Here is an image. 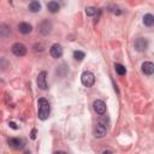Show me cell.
I'll return each instance as SVG.
<instances>
[{
    "label": "cell",
    "instance_id": "obj_21",
    "mask_svg": "<svg viewBox=\"0 0 154 154\" xmlns=\"http://www.w3.org/2000/svg\"><path fill=\"white\" fill-rule=\"evenodd\" d=\"M35 137H36V130H35V129H34V130H32V131H31V138H32V140H34V138H35Z\"/></svg>",
    "mask_w": 154,
    "mask_h": 154
},
{
    "label": "cell",
    "instance_id": "obj_5",
    "mask_svg": "<svg viewBox=\"0 0 154 154\" xmlns=\"http://www.w3.org/2000/svg\"><path fill=\"white\" fill-rule=\"evenodd\" d=\"M7 143H8V146H10L11 148H13V149H22V148L25 146L24 140H22V138H17V137L10 138V140L7 141Z\"/></svg>",
    "mask_w": 154,
    "mask_h": 154
},
{
    "label": "cell",
    "instance_id": "obj_15",
    "mask_svg": "<svg viewBox=\"0 0 154 154\" xmlns=\"http://www.w3.org/2000/svg\"><path fill=\"white\" fill-rule=\"evenodd\" d=\"M29 10L31 12H38L41 10V4L38 1H31L29 4Z\"/></svg>",
    "mask_w": 154,
    "mask_h": 154
},
{
    "label": "cell",
    "instance_id": "obj_18",
    "mask_svg": "<svg viewBox=\"0 0 154 154\" xmlns=\"http://www.w3.org/2000/svg\"><path fill=\"white\" fill-rule=\"evenodd\" d=\"M96 12H97V10H96V7H94V6H89V7L85 8V13H87V16H89V17L96 14Z\"/></svg>",
    "mask_w": 154,
    "mask_h": 154
},
{
    "label": "cell",
    "instance_id": "obj_24",
    "mask_svg": "<svg viewBox=\"0 0 154 154\" xmlns=\"http://www.w3.org/2000/svg\"><path fill=\"white\" fill-rule=\"evenodd\" d=\"M54 154H67V153H65V152H55Z\"/></svg>",
    "mask_w": 154,
    "mask_h": 154
},
{
    "label": "cell",
    "instance_id": "obj_12",
    "mask_svg": "<svg viewBox=\"0 0 154 154\" xmlns=\"http://www.w3.org/2000/svg\"><path fill=\"white\" fill-rule=\"evenodd\" d=\"M18 30H19V32H22V34H29V32H31L32 26H31V24L23 22V23H20V24L18 25Z\"/></svg>",
    "mask_w": 154,
    "mask_h": 154
},
{
    "label": "cell",
    "instance_id": "obj_4",
    "mask_svg": "<svg viewBox=\"0 0 154 154\" xmlns=\"http://www.w3.org/2000/svg\"><path fill=\"white\" fill-rule=\"evenodd\" d=\"M12 53L16 55V57H23L26 54V47L25 45L20 43V42H16L13 46H12Z\"/></svg>",
    "mask_w": 154,
    "mask_h": 154
},
{
    "label": "cell",
    "instance_id": "obj_16",
    "mask_svg": "<svg viewBox=\"0 0 154 154\" xmlns=\"http://www.w3.org/2000/svg\"><path fill=\"white\" fill-rule=\"evenodd\" d=\"M114 69H116V72H117L119 76H124V75L126 73V69H125V66L122 65V64H116V65H114Z\"/></svg>",
    "mask_w": 154,
    "mask_h": 154
},
{
    "label": "cell",
    "instance_id": "obj_23",
    "mask_svg": "<svg viewBox=\"0 0 154 154\" xmlns=\"http://www.w3.org/2000/svg\"><path fill=\"white\" fill-rule=\"evenodd\" d=\"M101 154H113V153H112L111 150H103V152H102Z\"/></svg>",
    "mask_w": 154,
    "mask_h": 154
},
{
    "label": "cell",
    "instance_id": "obj_11",
    "mask_svg": "<svg viewBox=\"0 0 154 154\" xmlns=\"http://www.w3.org/2000/svg\"><path fill=\"white\" fill-rule=\"evenodd\" d=\"M142 71H143V73H146L148 76L153 75V72H154V64L152 61H144L142 64Z\"/></svg>",
    "mask_w": 154,
    "mask_h": 154
},
{
    "label": "cell",
    "instance_id": "obj_3",
    "mask_svg": "<svg viewBox=\"0 0 154 154\" xmlns=\"http://www.w3.org/2000/svg\"><path fill=\"white\" fill-rule=\"evenodd\" d=\"M107 132V125L106 123H103V120H100L96 125H95V129H94V136L97 137V138H101L106 135Z\"/></svg>",
    "mask_w": 154,
    "mask_h": 154
},
{
    "label": "cell",
    "instance_id": "obj_2",
    "mask_svg": "<svg viewBox=\"0 0 154 154\" xmlns=\"http://www.w3.org/2000/svg\"><path fill=\"white\" fill-rule=\"evenodd\" d=\"M81 82L87 88L91 87L95 83V76H94V73L90 72V71H84L82 73V76H81Z\"/></svg>",
    "mask_w": 154,
    "mask_h": 154
},
{
    "label": "cell",
    "instance_id": "obj_9",
    "mask_svg": "<svg viewBox=\"0 0 154 154\" xmlns=\"http://www.w3.org/2000/svg\"><path fill=\"white\" fill-rule=\"evenodd\" d=\"M93 107L97 114H105L106 112V103L102 100H95L93 103Z\"/></svg>",
    "mask_w": 154,
    "mask_h": 154
},
{
    "label": "cell",
    "instance_id": "obj_20",
    "mask_svg": "<svg viewBox=\"0 0 154 154\" xmlns=\"http://www.w3.org/2000/svg\"><path fill=\"white\" fill-rule=\"evenodd\" d=\"M111 11H112L114 14H117V16H119V14L122 13V11H120L119 8H117V7H116V8H113V10H111Z\"/></svg>",
    "mask_w": 154,
    "mask_h": 154
},
{
    "label": "cell",
    "instance_id": "obj_22",
    "mask_svg": "<svg viewBox=\"0 0 154 154\" xmlns=\"http://www.w3.org/2000/svg\"><path fill=\"white\" fill-rule=\"evenodd\" d=\"M10 126H11V128H12V129H18V128H17V125H16V124H14V123H12V122H11V123H10Z\"/></svg>",
    "mask_w": 154,
    "mask_h": 154
},
{
    "label": "cell",
    "instance_id": "obj_14",
    "mask_svg": "<svg viewBox=\"0 0 154 154\" xmlns=\"http://www.w3.org/2000/svg\"><path fill=\"white\" fill-rule=\"evenodd\" d=\"M143 24L146 26H152L154 24V17H153V14H150V13L144 14V17H143Z\"/></svg>",
    "mask_w": 154,
    "mask_h": 154
},
{
    "label": "cell",
    "instance_id": "obj_6",
    "mask_svg": "<svg viewBox=\"0 0 154 154\" xmlns=\"http://www.w3.org/2000/svg\"><path fill=\"white\" fill-rule=\"evenodd\" d=\"M49 54L52 55V58L54 59H58V58H61L63 55V47L58 43H54L51 48H49Z\"/></svg>",
    "mask_w": 154,
    "mask_h": 154
},
{
    "label": "cell",
    "instance_id": "obj_17",
    "mask_svg": "<svg viewBox=\"0 0 154 154\" xmlns=\"http://www.w3.org/2000/svg\"><path fill=\"white\" fill-rule=\"evenodd\" d=\"M8 34H10V28H8L6 24H2V25H0V36H4V37H6Z\"/></svg>",
    "mask_w": 154,
    "mask_h": 154
},
{
    "label": "cell",
    "instance_id": "obj_19",
    "mask_svg": "<svg viewBox=\"0 0 154 154\" xmlns=\"http://www.w3.org/2000/svg\"><path fill=\"white\" fill-rule=\"evenodd\" d=\"M84 57H85L84 52H81V51H75V52H73V58H75L76 60H82Z\"/></svg>",
    "mask_w": 154,
    "mask_h": 154
},
{
    "label": "cell",
    "instance_id": "obj_1",
    "mask_svg": "<svg viewBox=\"0 0 154 154\" xmlns=\"http://www.w3.org/2000/svg\"><path fill=\"white\" fill-rule=\"evenodd\" d=\"M37 106H38V118L41 120H46L49 116V112H51L49 102L45 97H41L37 101Z\"/></svg>",
    "mask_w": 154,
    "mask_h": 154
},
{
    "label": "cell",
    "instance_id": "obj_13",
    "mask_svg": "<svg viewBox=\"0 0 154 154\" xmlns=\"http://www.w3.org/2000/svg\"><path fill=\"white\" fill-rule=\"evenodd\" d=\"M47 8H48V11H49V12L55 13V12H58V11H59L60 6H59V4H58L57 1H49V2L47 4Z\"/></svg>",
    "mask_w": 154,
    "mask_h": 154
},
{
    "label": "cell",
    "instance_id": "obj_8",
    "mask_svg": "<svg viewBox=\"0 0 154 154\" xmlns=\"http://www.w3.org/2000/svg\"><path fill=\"white\" fill-rule=\"evenodd\" d=\"M51 30H52V23L51 22H48V20H43V22H41L40 23V25H38V31L42 34V35H48L49 32H51Z\"/></svg>",
    "mask_w": 154,
    "mask_h": 154
},
{
    "label": "cell",
    "instance_id": "obj_10",
    "mask_svg": "<svg viewBox=\"0 0 154 154\" xmlns=\"http://www.w3.org/2000/svg\"><path fill=\"white\" fill-rule=\"evenodd\" d=\"M46 76H47V72L46 71H42L38 73V77H37V87L42 90H46L47 89V82H46Z\"/></svg>",
    "mask_w": 154,
    "mask_h": 154
},
{
    "label": "cell",
    "instance_id": "obj_25",
    "mask_svg": "<svg viewBox=\"0 0 154 154\" xmlns=\"http://www.w3.org/2000/svg\"><path fill=\"white\" fill-rule=\"evenodd\" d=\"M24 154H31V153H30V152H25Z\"/></svg>",
    "mask_w": 154,
    "mask_h": 154
},
{
    "label": "cell",
    "instance_id": "obj_7",
    "mask_svg": "<svg viewBox=\"0 0 154 154\" xmlns=\"http://www.w3.org/2000/svg\"><path fill=\"white\" fill-rule=\"evenodd\" d=\"M134 46H135V49H136V51L143 52V51H146L147 47H148V41H147L146 38H143V37H138V38L135 41Z\"/></svg>",
    "mask_w": 154,
    "mask_h": 154
}]
</instances>
